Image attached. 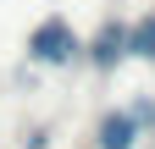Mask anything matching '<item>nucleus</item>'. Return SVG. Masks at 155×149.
I'll use <instances>...</instances> for the list:
<instances>
[{
    "instance_id": "nucleus-3",
    "label": "nucleus",
    "mask_w": 155,
    "mask_h": 149,
    "mask_svg": "<svg viewBox=\"0 0 155 149\" xmlns=\"http://www.w3.org/2000/svg\"><path fill=\"white\" fill-rule=\"evenodd\" d=\"M133 50H139V55H155V17H150L139 33H133Z\"/></svg>"
},
{
    "instance_id": "nucleus-1",
    "label": "nucleus",
    "mask_w": 155,
    "mask_h": 149,
    "mask_svg": "<svg viewBox=\"0 0 155 149\" xmlns=\"http://www.w3.org/2000/svg\"><path fill=\"white\" fill-rule=\"evenodd\" d=\"M33 55H39V61H67V55H72L67 28H61V22H55V28H45V33L33 39Z\"/></svg>"
},
{
    "instance_id": "nucleus-2",
    "label": "nucleus",
    "mask_w": 155,
    "mask_h": 149,
    "mask_svg": "<svg viewBox=\"0 0 155 149\" xmlns=\"http://www.w3.org/2000/svg\"><path fill=\"white\" fill-rule=\"evenodd\" d=\"M100 144H105V149H127V144H133V116H111V122L100 127Z\"/></svg>"
}]
</instances>
